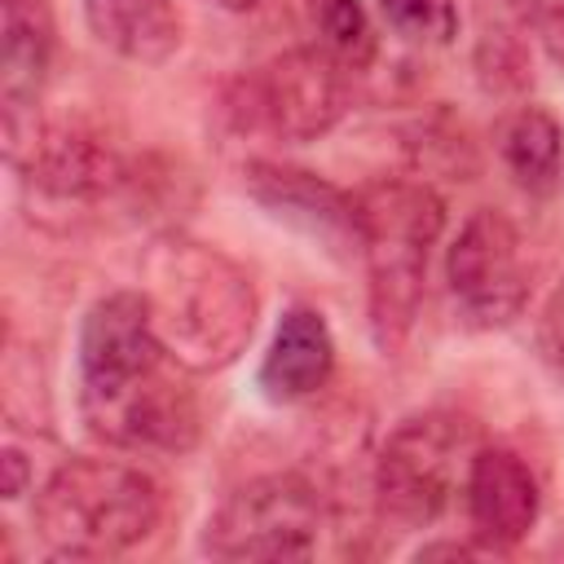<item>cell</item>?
<instances>
[{"instance_id":"obj_1","label":"cell","mask_w":564,"mask_h":564,"mask_svg":"<svg viewBox=\"0 0 564 564\" xmlns=\"http://www.w3.org/2000/svg\"><path fill=\"white\" fill-rule=\"evenodd\" d=\"M154 335L141 291L101 295L79 326V414L119 449L181 454L198 441V401Z\"/></svg>"},{"instance_id":"obj_2","label":"cell","mask_w":564,"mask_h":564,"mask_svg":"<svg viewBox=\"0 0 564 564\" xmlns=\"http://www.w3.org/2000/svg\"><path fill=\"white\" fill-rule=\"evenodd\" d=\"M141 295L159 344L189 375L234 366L256 335V286L220 247L163 234L141 260Z\"/></svg>"},{"instance_id":"obj_3","label":"cell","mask_w":564,"mask_h":564,"mask_svg":"<svg viewBox=\"0 0 564 564\" xmlns=\"http://www.w3.org/2000/svg\"><path fill=\"white\" fill-rule=\"evenodd\" d=\"M357 256L370 278V326L379 348H401L423 304L432 247L445 229V203L427 181H370L357 194Z\"/></svg>"},{"instance_id":"obj_4","label":"cell","mask_w":564,"mask_h":564,"mask_svg":"<svg viewBox=\"0 0 564 564\" xmlns=\"http://www.w3.org/2000/svg\"><path fill=\"white\" fill-rule=\"evenodd\" d=\"M163 516L159 485L119 458L75 454L48 471L35 494V529L53 555L106 560L154 533Z\"/></svg>"},{"instance_id":"obj_5","label":"cell","mask_w":564,"mask_h":564,"mask_svg":"<svg viewBox=\"0 0 564 564\" xmlns=\"http://www.w3.org/2000/svg\"><path fill=\"white\" fill-rule=\"evenodd\" d=\"M480 432L449 410H423L401 419L375 454L379 511L405 529L436 524L467 485Z\"/></svg>"},{"instance_id":"obj_6","label":"cell","mask_w":564,"mask_h":564,"mask_svg":"<svg viewBox=\"0 0 564 564\" xmlns=\"http://www.w3.org/2000/svg\"><path fill=\"white\" fill-rule=\"evenodd\" d=\"M234 115L286 145L317 141L348 115V66L322 44L286 48L234 84Z\"/></svg>"},{"instance_id":"obj_7","label":"cell","mask_w":564,"mask_h":564,"mask_svg":"<svg viewBox=\"0 0 564 564\" xmlns=\"http://www.w3.org/2000/svg\"><path fill=\"white\" fill-rule=\"evenodd\" d=\"M326 507L300 471H269L238 485L207 520L203 551L216 560H304L317 546Z\"/></svg>"},{"instance_id":"obj_8","label":"cell","mask_w":564,"mask_h":564,"mask_svg":"<svg viewBox=\"0 0 564 564\" xmlns=\"http://www.w3.org/2000/svg\"><path fill=\"white\" fill-rule=\"evenodd\" d=\"M445 282L467 326L494 330L516 322L529 300V269L516 225L494 207H476L445 251Z\"/></svg>"},{"instance_id":"obj_9","label":"cell","mask_w":564,"mask_h":564,"mask_svg":"<svg viewBox=\"0 0 564 564\" xmlns=\"http://www.w3.org/2000/svg\"><path fill=\"white\" fill-rule=\"evenodd\" d=\"M53 66V13L48 0H0V123L9 163L22 159L40 132L35 110Z\"/></svg>"},{"instance_id":"obj_10","label":"cell","mask_w":564,"mask_h":564,"mask_svg":"<svg viewBox=\"0 0 564 564\" xmlns=\"http://www.w3.org/2000/svg\"><path fill=\"white\" fill-rule=\"evenodd\" d=\"M13 167L22 172V185L53 207L101 203L128 181V167L110 141H101L88 128H66V123L40 128Z\"/></svg>"},{"instance_id":"obj_11","label":"cell","mask_w":564,"mask_h":564,"mask_svg":"<svg viewBox=\"0 0 564 564\" xmlns=\"http://www.w3.org/2000/svg\"><path fill=\"white\" fill-rule=\"evenodd\" d=\"M247 194L269 207L278 220L304 229L308 238H317L326 251H357V198L344 194L339 185L322 181L308 167H291V163H247L242 172Z\"/></svg>"},{"instance_id":"obj_12","label":"cell","mask_w":564,"mask_h":564,"mask_svg":"<svg viewBox=\"0 0 564 564\" xmlns=\"http://www.w3.org/2000/svg\"><path fill=\"white\" fill-rule=\"evenodd\" d=\"M463 507L471 520V533L494 546L507 551L516 542L529 538V529L538 524L542 511V489L538 476L529 471V463L516 449L502 445H480L463 485Z\"/></svg>"},{"instance_id":"obj_13","label":"cell","mask_w":564,"mask_h":564,"mask_svg":"<svg viewBox=\"0 0 564 564\" xmlns=\"http://www.w3.org/2000/svg\"><path fill=\"white\" fill-rule=\"evenodd\" d=\"M335 375V335L326 317L308 304H295L278 317L273 339L260 361V388L269 401H304L322 392Z\"/></svg>"},{"instance_id":"obj_14","label":"cell","mask_w":564,"mask_h":564,"mask_svg":"<svg viewBox=\"0 0 564 564\" xmlns=\"http://www.w3.org/2000/svg\"><path fill=\"white\" fill-rule=\"evenodd\" d=\"M88 31L123 62L159 66L181 48V13L172 0H84Z\"/></svg>"},{"instance_id":"obj_15","label":"cell","mask_w":564,"mask_h":564,"mask_svg":"<svg viewBox=\"0 0 564 564\" xmlns=\"http://www.w3.org/2000/svg\"><path fill=\"white\" fill-rule=\"evenodd\" d=\"M498 159L524 194L546 198L564 172V132L542 106H520L498 123Z\"/></svg>"},{"instance_id":"obj_16","label":"cell","mask_w":564,"mask_h":564,"mask_svg":"<svg viewBox=\"0 0 564 564\" xmlns=\"http://www.w3.org/2000/svg\"><path fill=\"white\" fill-rule=\"evenodd\" d=\"M313 26L322 35V48L339 57L348 70L366 66L375 57V22L361 0H313Z\"/></svg>"},{"instance_id":"obj_17","label":"cell","mask_w":564,"mask_h":564,"mask_svg":"<svg viewBox=\"0 0 564 564\" xmlns=\"http://www.w3.org/2000/svg\"><path fill=\"white\" fill-rule=\"evenodd\" d=\"M379 13L401 40H414V44H454L458 35L454 0H379Z\"/></svg>"},{"instance_id":"obj_18","label":"cell","mask_w":564,"mask_h":564,"mask_svg":"<svg viewBox=\"0 0 564 564\" xmlns=\"http://www.w3.org/2000/svg\"><path fill=\"white\" fill-rule=\"evenodd\" d=\"M507 9L533 35V44L564 70V0H507Z\"/></svg>"},{"instance_id":"obj_19","label":"cell","mask_w":564,"mask_h":564,"mask_svg":"<svg viewBox=\"0 0 564 564\" xmlns=\"http://www.w3.org/2000/svg\"><path fill=\"white\" fill-rule=\"evenodd\" d=\"M538 352L551 366V375L564 379V286H555L538 313Z\"/></svg>"},{"instance_id":"obj_20","label":"cell","mask_w":564,"mask_h":564,"mask_svg":"<svg viewBox=\"0 0 564 564\" xmlns=\"http://www.w3.org/2000/svg\"><path fill=\"white\" fill-rule=\"evenodd\" d=\"M436 555L467 560V555H494V546H485L476 533H471V542H432V546H419V560H436Z\"/></svg>"},{"instance_id":"obj_21","label":"cell","mask_w":564,"mask_h":564,"mask_svg":"<svg viewBox=\"0 0 564 564\" xmlns=\"http://www.w3.org/2000/svg\"><path fill=\"white\" fill-rule=\"evenodd\" d=\"M4 498H22L26 494V463L18 454V445H4Z\"/></svg>"},{"instance_id":"obj_22","label":"cell","mask_w":564,"mask_h":564,"mask_svg":"<svg viewBox=\"0 0 564 564\" xmlns=\"http://www.w3.org/2000/svg\"><path fill=\"white\" fill-rule=\"evenodd\" d=\"M220 9H229V13H247V9H256L260 0H216Z\"/></svg>"}]
</instances>
